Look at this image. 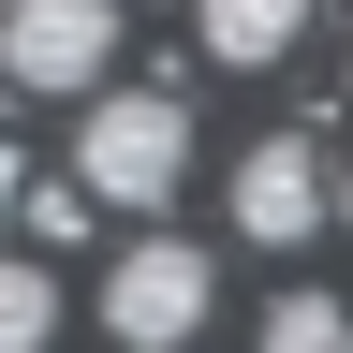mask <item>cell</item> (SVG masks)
<instances>
[{
  "mask_svg": "<svg viewBox=\"0 0 353 353\" xmlns=\"http://www.w3.org/2000/svg\"><path fill=\"white\" fill-rule=\"evenodd\" d=\"M250 339H265V353H353V309H339V294H280Z\"/></svg>",
  "mask_w": 353,
  "mask_h": 353,
  "instance_id": "obj_7",
  "label": "cell"
},
{
  "mask_svg": "<svg viewBox=\"0 0 353 353\" xmlns=\"http://www.w3.org/2000/svg\"><path fill=\"white\" fill-rule=\"evenodd\" d=\"M176 176H192V103L176 88H103L74 118V192L88 206H176Z\"/></svg>",
  "mask_w": 353,
  "mask_h": 353,
  "instance_id": "obj_1",
  "label": "cell"
},
{
  "mask_svg": "<svg viewBox=\"0 0 353 353\" xmlns=\"http://www.w3.org/2000/svg\"><path fill=\"white\" fill-rule=\"evenodd\" d=\"M339 88H353V74H339Z\"/></svg>",
  "mask_w": 353,
  "mask_h": 353,
  "instance_id": "obj_11",
  "label": "cell"
},
{
  "mask_svg": "<svg viewBox=\"0 0 353 353\" xmlns=\"http://www.w3.org/2000/svg\"><path fill=\"white\" fill-rule=\"evenodd\" d=\"M0 206H30V176H15V148H0Z\"/></svg>",
  "mask_w": 353,
  "mask_h": 353,
  "instance_id": "obj_9",
  "label": "cell"
},
{
  "mask_svg": "<svg viewBox=\"0 0 353 353\" xmlns=\"http://www.w3.org/2000/svg\"><path fill=\"white\" fill-rule=\"evenodd\" d=\"M59 339V280H44V250H0V353H44Z\"/></svg>",
  "mask_w": 353,
  "mask_h": 353,
  "instance_id": "obj_6",
  "label": "cell"
},
{
  "mask_svg": "<svg viewBox=\"0 0 353 353\" xmlns=\"http://www.w3.org/2000/svg\"><path fill=\"white\" fill-rule=\"evenodd\" d=\"M206 309H221V265H206L192 236H132V250L103 265V324H118V353H176V339H206Z\"/></svg>",
  "mask_w": 353,
  "mask_h": 353,
  "instance_id": "obj_2",
  "label": "cell"
},
{
  "mask_svg": "<svg viewBox=\"0 0 353 353\" xmlns=\"http://www.w3.org/2000/svg\"><path fill=\"white\" fill-rule=\"evenodd\" d=\"M324 221H339L324 148H309V132H265V148L236 162V236H250V250H309Z\"/></svg>",
  "mask_w": 353,
  "mask_h": 353,
  "instance_id": "obj_4",
  "label": "cell"
},
{
  "mask_svg": "<svg viewBox=\"0 0 353 353\" xmlns=\"http://www.w3.org/2000/svg\"><path fill=\"white\" fill-rule=\"evenodd\" d=\"M15 221H30V250H74V236H88V221H103V206H88V192H74V176H44V192H30Z\"/></svg>",
  "mask_w": 353,
  "mask_h": 353,
  "instance_id": "obj_8",
  "label": "cell"
},
{
  "mask_svg": "<svg viewBox=\"0 0 353 353\" xmlns=\"http://www.w3.org/2000/svg\"><path fill=\"white\" fill-rule=\"evenodd\" d=\"M103 74H118V0H0V103H30V88L103 103Z\"/></svg>",
  "mask_w": 353,
  "mask_h": 353,
  "instance_id": "obj_3",
  "label": "cell"
},
{
  "mask_svg": "<svg viewBox=\"0 0 353 353\" xmlns=\"http://www.w3.org/2000/svg\"><path fill=\"white\" fill-rule=\"evenodd\" d=\"M339 221H353V176H339Z\"/></svg>",
  "mask_w": 353,
  "mask_h": 353,
  "instance_id": "obj_10",
  "label": "cell"
},
{
  "mask_svg": "<svg viewBox=\"0 0 353 353\" xmlns=\"http://www.w3.org/2000/svg\"><path fill=\"white\" fill-rule=\"evenodd\" d=\"M192 30H206V59L265 74V59H294V44H309V0H192Z\"/></svg>",
  "mask_w": 353,
  "mask_h": 353,
  "instance_id": "obj_5",
  "label": "cell"
}]
</instances>
